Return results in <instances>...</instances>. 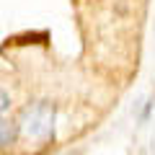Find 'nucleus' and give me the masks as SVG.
<instances>
[{"instance_id": "obj_3", "label": "nucleus", "mask_w": 155, "mask_h": 155, "mask_svg": "<svg viewBox=\"0 0 155 155\" xmlns=\"http://www.w3.org/2000/svg\"><path fill=\"white\" fill-rule=\"evenodd\" d=\"M5 109H8V96L3 93V91H0V114H3Z\"/></svg>"}, {"instance_id": "obj_2", "label": "nucleus", "mask_w": 155, "mask_h": 155, "mask_svg": "<svg viewBox=\"0 0 155 155\" xmlns=\"http://www.w3.org/2000/svg\"><path fill=\"white\" fill-rule=\"evenodd\" d=\"M13 137H16V129H13V124L0 119V147L11 145V142H13Z\"/></svg>"}, {"instance_id": "obj_1", "label": "nucleus", "mask_w": 155, "mask_h": 155, "mask_svg": "<svg viewBox=\"0 0 155 155\" xmlns=\"http://www.w3.org/2000/svg\"><path fill=\"white\" fill-rule=\"evenodd\" d=\"M18 129L26 140L47 142L54 132V106L47 104V101L31 104L28 109H23L21 119H18Z\"/></svg>"}]
</instances>
